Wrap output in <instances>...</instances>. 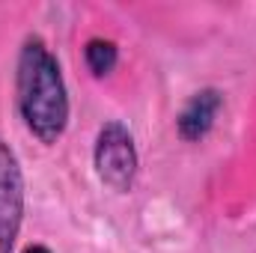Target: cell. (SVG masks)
Wrapping results in <instances>:
<instances>
[{"instance_id":"277c9868","label":"cell","mask_w":256,"mask_h":253,"mask_svg":"<svg viewBox=\"0 0 256 253\" xmlns=\"http://www.w3.org/2000/svg\"><path fill=\"white\" fill-rule=\"evenodd\" d=\"M224 108V92L218 86H206L200 92H194L191 98L185 102V108L179 110L176 116V131L185 143H196L202 140L212 128H214V120Z\"/></svg>"},{"instance_id":"6da1fadb","label":"cell","mask_w":256,"mask_h":253,"mask_svg":"<svg viewBox=\"0 0 256 253\" xmlns=\"http://www.w3.org/2000/svg\"><path fill=\"white\" fill-rule=\"evenodd\" d=\"M15 98L27 131L51 146L68 126V90L63 68L42 36H27L15 66Z\"/></svg>"},{"instance_id":"3957f363","label":"cell","mask_w":256,"mask_h":253,"mask_svg":"<svg viewBox=\"0 0 256 253\" xmlns=\"http://www.w3.org/2000/svg\"><path fill=\"white\" fill-rule=\"evenodd\" d=\"M24 220V173L18 155L0 140V253L15 250Z\"/></svg>"},{"instance_id":"7a4b0ae2","label":"cell","mask_w":256,"mask_h":253,"mask_svg":"<svg viewBox=\"0 0 256 253\" xmlns=\"http://www.w3.org/2000/svg\"><path fill=\"white\" fill-rule=\"evenodd\" d=\"M92 167L96 176L116 194H128L137 182L140 155L134 146V134L122 122L110 120L98 128L96 146H92Z\"/></svg>"},{"instance_id":"5b68a950","label":"cell","mask_w":256,"mask_h":253,"mask_svg":"<svg viewBox=\"0 0 256 253\" xmlns=\"http://www.w3.org/2000/svg\"><path fill=\"white\" fill-rule=\"evenodd\" d=\"M84 63H86V68H90L96 78L110 74V72L116 68V63H120V48H116V42L102 39V36H92V39L84 45Z\"/></svg>"},{"instance_id":"8992f818","label":"cell","mask_w":256,"mask_h":253,"mask_svg":"<svg viewBox=\"0 0 256 253\" xmlns=\"http://www.w3.org/2000/svg\"><path fill=\"white\" fill-rule=\"evenodd\" d=\"M21 253H51V248H45V244H27Z\"/></svg>"}]
</instances>
